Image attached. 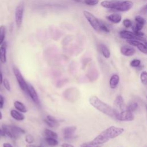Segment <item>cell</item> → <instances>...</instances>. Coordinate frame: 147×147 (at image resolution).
<instances>
[{
	"mask_svg": "<svg viewBox=\"0 0 147 147\" xmlns=\"http://www.w3.org/2000/svg\"><path fill=\"white\" fill-rule=\"evenodd\" d=\"M26 92L28 93L30 98L35 103H36V104L40 103V99H39L38 95L35 88H34V87L32 85H31L30 84L28 83Z\"/></svg>",
	"mask_w": 147,
	"mask_h": 147,
	"instance_id": "9c48e42d",
	"label": "cell"
},
{
	"mask_svg": "<svg viewBox=\"0 0 147 147\" xmlns=\"http://www.w3.org/2000/svg\"><path fill=\"white\" fill-rule=\"evenodd\" d=\"M24 14V5L20 4L18 5L15 11V21L16 26L19 28L22 24Z\"/></svg>",
	"mask_w": 147,
	"mask_h": 147,
	"instance_id": "52a82bcc",
	"label": "cell"
},
{
	"mask_svg": "<svg viewBox=\"0 0 147 147\" xmlns=\"http://www.w3.org/2000/svg\"><path fill=\"white\" fill-rule=\"evenodd\" d=\"M113 109L114 110L115 115L118 113H119L126 109V107H125V104H124V100H123V99L122 97V96L118 95L115 98V99L114 101Z\"/></svg>",
	"mask_w": 147,
	"mask_h": 147,
	"instance_id": "8992f818",
	"label": "cell"
},
{
	"mask_svg": "<svg viewBox=\"0 0 147 147\" xmlns=\"http://www.w3.org/2000/svg\"><path fill=\"white\" fill-rule=\"evenodd\" d=\"M123 25H124V26L125 28H130L131 26L132 22H131V21L130 20L125 19L123 21Z\"/></svg>",
	"mask_w": 147,
	"mask_h": 147,
	"instance_id": "d6a6232c",
	"label": "cell"
},
{
	"mask_svg": "<svg viewBox=\"0 0 147 147\" xmlns=\"http://www.w3.org/2000/svg\"><path fill=\"white\" fill-rule=\"evenodd\" d=\"M5 134L2 130V129H0V136H5Z\"/></svg>",
	"mask_w": 147,
	"mask_h": 147,
	"instance_id": "ab89813d",
	"label": "cell"
},
{
	"mask_svg": "<svg viewBox=\"0 0 147 147\" xmlns=\"http://www.w3.org/2000/svg\"><path fill=\"white\" fill-rule=\"evenodd\" d=\"M138 103L137 102H130L129 103L127 106L126 107V109L131 111V113L136 111L138 109Z\"/></svg>",
	"mask_w": 147,
	"mask_h": 147,
	"instance_id": "ffe728a7",
	"label": "cell"
},
{
	"mask_svg": "<svg viewBox=\"0 0 147 147\" xmlns=\"http://www.w3.org/2000/svg\"><path fill=\"white\" fill-rule=\"evenodd\" d=\"M13 72L14 74L15 75V77L17 79V81L19 84L20 87L21 88V89L25 91L26 92L27 91V84L28 83L26 82V81L25 80L24 78H23L22 75L21 74V72L20 71V70L16 68V67H13Z\"/></svg>",
	"mask_w": 147,
	"mask_h": 147,
	"instance_id": "5b68a950",
	"label": "cell"
},
{
	"mask_svg": "<svg viewBox=\"0 0 147 147\" xmlns=\"http://www.w3.org/2000/svg\"><path fill=\"white\" fill-rule=\"evenodd\" d=\"M84 2L88 6H94L98 3L99 0H84Z\"/></svg>",
	"mask_w": 147,
	"mask_h": 147,
	"instance_id": "f546056e",
	"label": "cell"
},
{
	"mask_svg": "<svg viewBox=\"0 0 147 147\" xmlns=\"http://www.w3.org/2000/svg\"><path fill=\"white\" fill-rule=\"evenodd\" d=\"M44 134L46 138L49 137V138H53L57 139L58 137V135L56 133L48 129H46L44 130Z\"/></svg>",
	"mask_w": 147,
	"mask_h": 147,
	"instance_id": "ac0fdd59",
	"label": "cell"
},
{
	"mask_svg": "<svg viewBox=\"0 0 147 147\" xmlns=\"http://www.w3.org/2000/svg\"><path fill=\"white\" fill-rule=\"evenodd\" d=\"M38 147H41V146H38Z\"/></svg>",
	"mask_w": 147,
	"mask_h": 147,
	"instance_id": "ee69618b",
	"label": "cell"
},
{
	"mask_svg": "<svg viewBox=\"0 0 147 147\" xmlns=\"http://www.w3.org/2000/svg\"><path fill=\"white\" fill-rule=\"evenodd\" d=\"M126 42L132 45V46H134V47H137V45L140 42V41L135 40V39H129V40H126Z\"/></svg>",
	"mask_w": 147,
	"mask_h": 147,
	"instance_id": "4dcf8cb0",
	"label": "cell"
},
{
	"mask_svg": "<svg viewBox=\"0 0 147 147\" xmlns=\"http://www.w3.org/2000/svg\"><path fill=\"white\" fill-rule=\"evenodd\" d=\"M2 81H3V76H2V73L1 71V67H0V85L2 83Z\"/></svg>",
	"mask_w": 147,
	"mask_h": 147,
	"instance_id": "f35d334b",
	"label": "cell"
},
{
	"mask_svg": "<svg viewBox=\"0 0 147 147\" xmlns=\"http://www.w3.org/2000/svg\"><path fill=\"white\" fill-rule=\"evenodd\" d=\"M5 32H6V28L4 25L0 26V45H1L5 39Z\"/></svg>",
	"mask_w": 147,
	"mask_h": 147,
	"instance_id": "7402d4cb",
	"label": "cell"
},
{
	"mask_svg": "<svg viewBox=\"0 0 147 147\" xmlns=\"http://www.w3.org/2000/svg\"><path fill=\"white\" fill-rule=\"evenodd\" d=\"M0 47V61L2 63H5L6 62V44L5 42H3Z\"/></svg>",
	"mask_w": 147,
	"mask_h": 147,
	"instance_id": "5bb4252c",
	"label": "cell"
},
{
	"mask_svg": "<svg viewBox=\"0 0 147 147\" xmlns=\"http://www.w3.org/2000/svg\"><path fill=\"white\" fill-rule=\"evenodd\" d=\"M2 113L0 111V120L2 119Z\"/></svg>",
	"mask_w": 147,
	"mask_h": 147,
	"instance_id": "7bdbcfd3",
	"label": "cell"
},
{
	"mask_svg": "<svg viewBox=\"0 0 147 147\" xmlns=\"http://www.w3.org/2000/svg\"><path fill=\"white\" fill-rule=\"evenodd\" d=\"M100 49H101V52H102V55H103V56L105 58L108 59V58L110 57V51L106 46H105V45L102 44L100 45Z\"/></svg>",
	"mask_w": 147,
	"mask_h": 147,
	"instance_id": "d6986e66",
	"label": "cell"
},
{
	"mask_svg": "<svg viewBox=\"0 0 147 147\" xmlns=\"http://www.w3.org/2000/svg\"><path fill=\"white\" fill-rule=\"evenodd\" d=\"M4 105V98L2 95L0 94V109H2Z\"/></svg>",
	"mask_w": 147,
	"mask_h": 147,
	"instance_id": "e575fe53",
	"label": "cell"
},
{
	"mask_svg": "<svg viewBox=\"0 0 147 147\" xmlns=\"http://www.w3.org/2000/svg\"><path fill=\"white\" fill-rule=\"evenodd\" d=\"M10 115L13 118L18 121H23L25 118L24 115L16 110H11L10 111Z\"/></svg>",
	"mask_w": 147,
	"mask_h": 147,
	"instance_id": "9a60e30c",
	"label": "cell"
},
{
	"mask_svg": "<svg viewBox=\"0 0 147 147\" xmlns=\"http://www.w3.org/2000/svg\"><path fill=\"white\" fill-rule=\"evenodd\" d=\"M12 138L17 139L20 135L25 133V130L22 128L16 126H10Z\"/></svg>",
	"mask_w": 147,
	"mask_h": 147,
	"instance_id": "8fae6325",
	"label": "cell"
},
{
	"mask_svg": "<svg viewBox=\"0 0 147 147\" xmlns=\"http://www.w3.org/2000/svg\"><path fill=\"white\" fill-rule=\"evenodd\" d=\"M89 102L91 105H92L94 107L99 110L100 112L110 117L115 118V114L113 108L110 105L101 100L96 96H91L89 98Z\"/></svg>",
	"mask_w": 147,
	"mask_h": 147,
	"instance_id": "7a4b0ae2",
	"label": "cell"
},
{
	"mask_svg": "<svg viewBox=\"0 0 147 147\" xmlns=\"http://www.w3.org/2000/svg\"><path fill=\"white\" fill-rule=\"evenodd\" d=\"M135 21H136V23L140 24H142L143 25H144V24H145V19L142 17H141V16H136L135 17Z\"/></svg>",
	"mask_w": 147,
	"mask_h": 147,
	"instance_id": "4316f807",
	"label": "cell"
},
{
	"mask_svg": "<svg viewBox=\"0 0 147 147\" xmlns=\"http://www.w3.org/2000/svg\"><path fill=\"white\" fill-rule=\"evenodd\" d=\"M26 147H37V146H35L34 145H32L31 144H29L26 145Z\"/></svg>",
	"mask_w": 147,
	"mask_h": 147,
	"instance_id": "60d3db41",
	"label": "cell"
},
{
	"mask_svg": "<svg viewBox=\"0 0 147 147\" xmlns=\"http://www.w3.org/2000/svg\"><path fill=\"white\" fill-rule=\"evenodd\" d=\"M3 147H13L11 144L8 142H4L3 144Z\"/></svg>",
	"mask_w": 147,
	"mask_h": 147,
	"instance_id": "74e56055",
	"label": "cell"
},
{
	"mask_svg": "<svg viewBox=\"0 0 147 147\" xmlns=\"http://www.w3.org/2000/svg\"><path fill=\"white\" fill-rule=\"evenodd\" d=\"M115 118L121 121H131L134 119V116L131 111L125 109L116 114Z\"/></svg>",
	"mask_w": 147,
	"mask_h": 147,
	"instance_id": "ba28073f",
	"label": "cell"
},
{
	"mask_svg": "<svg viewBox=\"0 0 147 147\" xmlns=\"http://www.w3.org/2000/svg\"><path fill=\"white\" fill-rule=\"evenodd\" d=\"M99 29L100 31H103L106 33H109L110 32V29L108 27V26L105 24L103 21L99 20Z\"/></svg>",
	"mask_w": 147,
	"mask_h": 147,
	"instance_id": "603a6c76",
	"label": "cell"
},
{
	"mask_svg": "<svg viewBox=\"0 0 147 147\" xmlns=\"http://www.w3.org/2000/svg\"><path fill=\"white\" fill-rule=\"evenodd\" d=\"M119 82V76L117 75L114 74L111 76L110 81H109V84L110 87L112 89H114L117 87Z\"/></svg>",
	"mask_w": 147,
	"mask_h": 147,
	"instance_id": "2e32d148",
	"label": "cell"
},
{
	"mask_svg": "<svg viewBox=\"0 0 147 147\" xmlns=\"http://www.w3.org/2000/svg\"><path fill=\"white\" fill-rule=\"evenodd\" d=\"M45 141L47 144L51 146H56L59 144V142L57 141V140L53 138L47 137L45 138Z\"/></svg>",
	"mask_w": 147,
	"mask_h": 147,
	"instance_id": "44dd1931",
	"label": "cell"
},
{
	"mask_svg": "<svg viewBox=\"0 0 147 147\" xmlns=\"http://www.w3.org/2000/svg\"><path fill=\"white\" fill-rule=\"evenodd\" d=\"M106 18L113 23L118 24L121 21L122 16L120 14L113 13L106 16Z\"/></svg>",
	"mask_w": 147,
	"mask_h": 147,
	"instance_id": "4fadbf2b",
	"label": "cell"
},
{
	"mask_svg": "<svg viewBox=\"0 0 147 147\" xmlns=\"http://www.w3.org/2000/svg\"><path fill=\"white\" fill-rule=\"evenodd\" d=\"M83 14L91 27L96 31H100L99 20L97 19L92 13L88 11H83Z\"/></svg>",
	"mask_w": 147,
	"mask_h": 147,
	"instance_id": "277c9868",
	"label": "cell"
},
{
	"mask_svg": "<svg viewBox=\"0 0 147 147\" xmlns=\"http://www.w3.org/2000/svg\"><path fill=\"white\" fill-rule=\"evenodd\" d=\"M140 79H141V81L142 84H144V85H146V84H147V73L145 71H144L141 73Z\"/></svg>",
	"mask_w": 147,
	"mask_h": 147,
	"instance_id": "d4e9b609",
	"label": "cell"
},
{
	"mask_svg": "<svg viewBox=\"0 0 147 147\" xmlns=\"http://www.w3.org/2000/svg\"><path fill=\"white\" fill-rule=\"evenodd\" d=\"M61 147H74L72 145L69 144H67V143H63L61 145Z\"/></svg>",
	"mask_w": 147,
	"mask_h": 147,
	"instance_id": "8d00e7d4",
	"label": "cell"
},
{
	"mask_svg": "<svg viewBox=\"0 0 147 147\" xmlns=\"http://www.w3.org/2000/svg\"><path fill=\"white\" fill-rule=\"evenodd\" d=\"M47 119L53 122V123H55L57 126H58L59 125V121L54 117L51 115H47Z\"/></svg>",
	"mask_w": 147,
	"mask_h": 147,
	"instance_id": "484cf974",
	"label": "cell"
},
{
	"mask_svg": "<svg viewBox=\"0 0 147 147\" xmlns=\"http://www.w3.org/2000/svg\"><path fill=\"white\" fill-rule=\"evenodd\" d=\"M44 122H45L49 127H56V126H57L55 123H53V122H51V121H48V120H47V119H44Z\"/></svg>",
	"mask_w": 147,
	"mask_h": 147,
	"instance_id": "836d02e7",
	"label": "cell"
},
{
	"mask_svg": "<svg viewBox=\"0 0 147 147\" xmlns=\"http://www.w3.org/2000/svg\"><path fill=\"white\" fill-rule=\"evenodd\" d=\"M137 48L138 49V50L141 52L142 53H144V54H146L147 53V49H146V44H144L143 42H140L137 46Z\"/></svg>",
	"mask_w": 147,
	"mask_h": 147,
	"instance_id": "cb8c5ba5",
	"label": "cell"
},
{
	"mask_svg": "<svg viewBox=\"0 0 147 147\" xmlns=\"http://www.w3.org/2000/svg\"><path fill=\"white\" fill-rule=\"evenodd\" d=\"M14 106L16 109V110H17V111L21 113H26L28 111L24 104L20 101H18V100L15 101L14 102Z\"/></svg>",
	"mask_w": 147,
	"mask_h": 147,
	"instance_id": "e0dca14e",
	"label": "cell"
},
{
	"mask_svg": "<svg viewBox=\"0 0 147 147\" xmlns=\"http://www.w3.org/2000/svg\"><path fill=\"white\" fill-rule=\"evenodd\" d=\"M102 7L106 9H114L120 11L129 10L133 6V2L130 1H104L100 3Z\"/></svg>",
	"mask_w": 147,
	"mask_h": 147,
	"instance_id": "3957f363",
	"label": "cell"
},
{
	"mask_svg": "<svg viewBox=\"0 0 147 147\" xmlns=\"http://www.w3.org/2000/svg\"><path fill=\"white\" fill-rule=\"evenodd\" d=\"M76 127L75 126H67L63 129V135L65 139H70L73 137V135L76 131Z\"/></svg>",
	"mask_w": 147,
	"mask_h": 147,
	"instance_id": "30bf717a",
	"label": "cell"
},
{
	"mask_svg": "<svg viewBox=\"0 0 147 147\" xmlns=\"http://www.w3.org/2000/svg\"><path fill=\"white\" fill-rule=\"evenodd\" d=\"M140 13H141V14H145L146 13V5H145L142 8V9H141Z\"/></svg>",
	"mask_w": 147,
	"mask_h": 147,
	"instance_id": "d590c367",
	"label": "cell"
},
{
	"mask_svg": "<svg viewBox=\"0 0 147 147\" xmlns=\"http://www.w3.org/2000/svg\"><path fill=\"white\" fill-rule=\"evenodd\" d=\"M120 51L121 53L125 56H131L136 53V49L133 47L127 45L122 46L121 48Z\"/></svg>",
	"mask_w": 147,
	"mask_h": 147,
	"instance_id": "7c38bea8",
	"label": "cell"
},
{
	"mask_svg": "<svg viewBox=\"0 0 147 147\" xmlns=\"http://www.w3.org/2000/svg\"><path fill=\"white\" fill-rule=\"evenodd\" d=\"M25 141L28 144H32L34 141V138L32 135L28 134L25 136Z\"/></svg>",
	"mask_w": 147,
	"mask_h": 147,
	"instance_id": "1f68e13d",
	"label": "cell"
},
{
	"mask_svg": "<svg viewBox=\"0 0 147 147\" xmlns=\"http://www.w3.org/2000/svg\"><path fill=\"white\" fill-rule=\"evenodd\" d=\"M2 83H3V85L4 87L5 88V89H6V90H7L8 91H10V89H11V87H10V83H9V80H8L7 79L5 78V79H3Z\"/></svg>",
	"mask_w": 147,
	"mask_h": 147,
	"instance_id": "83f0119b",
	"label": "cell"
},
{
	"mask_svg": "<svg viewBox=\"0 0 147 147\" xmlns=\"http://www.w3.org/2000/svg\"><path fill=\"white\" fill-rule=\"evenodd\" d=\"M141 61L139 59H134L132 61H131L130 65L132 67H138L139 65H140Z\"/></svg>",
	"mask_w": 147,
	"mask_h": 147,
	"instance_id": "f1b7e54d",
	"label": "cell"
},
{
	"mask_svg": "<svg viewBox=\"0 0 147 147\" xmlns=\"http://www.w3.org/2000/svg\"><path fill=\"white\" fill-rule=\"evenodd\" d=\"M124 131L122 127L111 126L102 131L92 141L83 143L80 147H102L110 139L114 138L121 135Z\"/></svg>",
	"mask_w": 147,
	"mask_h": 147,
	"instance_id": "6da1fadb",
	"label": "cell"
},
{
	"mask_svg": "<svg viewBox=\"0 0 147 147\" xmlns=\"http://www.w3.org/2000/svg\"><path fill=\"white\" fill-rule=\"evenodd\" d=\"M76 2H81L82 1V0H73Z\"/></svg>",
	"mask_w": 147,
	"mask_h": 147,
	"instance_id": "b9f144b4",
	"label": "cell"
}]
</instances>
